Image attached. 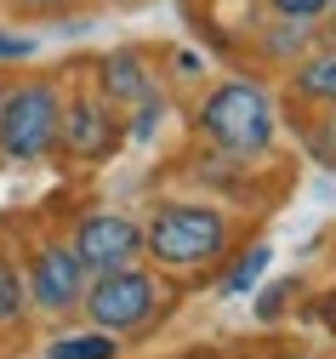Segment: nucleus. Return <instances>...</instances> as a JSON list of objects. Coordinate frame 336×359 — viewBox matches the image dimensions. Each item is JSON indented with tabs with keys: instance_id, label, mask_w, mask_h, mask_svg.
<instances>
[{
	"instance_id": "obj_1",
	"label": "nucleus",
	"mask_w": 336,
	"mask_h": 359,
	"mask_svg": "<svg viewBox=\"0 0 336 359\" xmlns=\"http://www.w3.org/2000/svg\"><path fill=\"white\" fill-rule=\"evenodd\" d=\"M194 131L228 165H262L279 149V97L257 74H222L194 103Z\"/></svg>"
},
{
	"instance_id": "obj_2",
	"label": "nucleus",
	"mask_w": 336,
	"mask_h": 359,
	"mask_svg": "<svg viewBox=\"0 0 336 359\" xmlns=\"http://www.w3.org/2000/svg\"><path fill=\"white\" fill-rule=\"evenodd\" d=\"M234 251V217L211 200H160L142 217V262L160 274H206Z\"/></svg>"
},
{
	"instance_id": "obj_3",
	"label": "nucleus",
	"mask_w": 336,
	"mask_h": 359,
	"mask_svg": "<svg viewBox=\"0 0 336 359\" xmlns=\"http://www.w3.org/2000/svg\"><path fill=\"white\" fill-rule=\"evenodd\" d=\"M63 120V80L58 74H12L0 80V160L6 165H46L58 154Z\"/></svg>"
},
{
	"instance_id": "obj_4",
	"label": "nucleus",
	"mask_w": 336,
	"mask_h": 359,
	"mask_svg": "<svg viewBox=\"0 0 336 359\" xmlns=\"http://www.w3.org/2000/svg\"><path fill=\"white\" fill-rule=\"evenodd\" d=\"M166 313V274L149 262H131V268H109V274H91L86 297H80V320L91 331H109V337H142L154 320Z\"/></svg>"
},
{
	"instance_id": "obj_5",
	"label": "nucleus",
	"mask_w": 336,
	"mask_h": 359,
	"mask_svg": "<svg viewBox=\"0 0 336 359\" xmlns=\"http://www.w3.org/2000/svg\"><path fill=\"white\" fill-rule=\"evenodd\" d=\"M18 262H23V285H29V308L46 313V320H74L80 313V297H86V262L74 257L69 234L58 229H40L18 245Z\"/></svg>"
},
{
	"instance_id": "obj_6",
	"label": "nucleus",
	"mask_w": 336,
	"mask_h": 359,
	"mask_svg": "<svg viewBox=\"0 0 336 359\" xmlns=\"http://www.w3.org/2000/svg\"><path fill=\"white\" fill-rule=\"evenodd\" d=\"M126 149V114L98 97V86H74L63 92V120H58V154L80 171H98Z\"/></svg>"
},
{
	"instance_id": "obj_7",
	"label": "nucleus",
	"mask_w": 336,
	"mask_h": 359,
	"mask_svg": "<svg viewBox=\"0 0 336 359\" xmlns=\"http://www.w3.org/2000/svg\"><path fill=\"white\" fill-rule=\"evenodd\" d=\"M69 245L86 262V274H109V268H131L142 262V222L114 211V205H91L69 222Z\"/></svg>"
},
{
	"instance_id": "obj_8",
	"label": "nucleus",
	"mask_w": 336,
	"mask_h": 359,
	"mask_svg": "<svg viewBox=\"0 0 336 359\" xmlns=\"http://www.w3.org/2000/svg\"><path fill=\"white\" fill-rule=\"evenodd\" d=\"M86 80L98 86V97L114 103L120 114H131L137 103H149L154 92H166L154 57L137 52V46H114V52H103V57H91V63H86Z\"/></svg>"
},
{
	"instance_id": "obj_9",
	"label": "nucleus",
	"mask_w": 336,
	"mask_h": 359,
	"mask_svg": "<svg viewBox=\"0 0 336 359\" xmlns=\"http://www.w3.org/2000/svg\"><path fill=\"white\" fill-rule=\"evenodd\" d=\"M291 97L308 109H336V46H314L291 69Z\"/></svg>"
},
{
	"instance_id": "obj_10",
	"label": "nucleus",
	"mask_w": 336,
	"mask_h": 359,
	"mask_svg": "<svg viewBox=\"0 0 336 359\" xmlns=\"http://www.w3.org/2000/svg\"><path fill=\"white\" fill-rule=\"evenodd\" d=\"M268 262H274V245L268 240H251V245H234L228 262H222V274H217V291L222 297H251L268 274Z\"/></svg>"
},
{
	"instance_id": "obj_11",
	"label": "nucleus",
	"mask_w": 336,
	"mask_h": 359,
	"mask_svg": "<svg viewBox=\"0 0 336 359\" xmlns=\"http://www.w3.org/2000/svg\"><path fill=\"white\" fill-rule=\"evenodd\" d=\"M29 285H23V262H18V251L0 240V337H18L23 325H29Z\"/></svg>"
},
{
	"instance_id": "obj_12",
	"label": "nucleus",
	"mask_w": 336,
	"mask_h": 359,
	"mask_svg": "<svg viewBox=\"0 0 336 359\" xmlns=\"http://www.w3.org/2000/svg\"><path fill=\"white\" fill-rule=\"evenodd\" d=\"M319 46V29H308V23H285V18H268V29L257 34V52L268 57V63H297L302 52H314Z\"/></svg>"
},
{
	"instance_id": "obj_13",
	"label": "nucleus",
	"mask_w": 336,
	"mask_h": 359,
	"mask_svg": "<svg viewBox=\"0 0 336 359\" xmlns=\"http://www.w3.org/2000/svg\"><path fill=\"white\" fill-rule=\"evenodd\" d=\"M46 359H120V337H109V331H63V337H52L46 342Z\"/></svg>"
},
{
	"instance_id": "obj_14",
	"label": "nucleus",
	"mask_w": 336,
	"mask_h": 359,
	"mask_svg": "<svg viewBox=\"0 0 336 359\" xmlns=\"http://www.w3.org/2000/svg\"><path fill=\"white\" fill-rule=\"evenodd\" d=\"M166 120H171V97L166 92H154L149 103H137L126 114V149H149L160 131H166Z\"/></svg>"
},
{
	"instance_id": "obj_15",
	"label": "nucleus",
	"mask_w": 336,
	"mask_h": 359,
	"mask_svg": "<svg viewBox=\"0 0 336 359\" xmlns=\"http://www.w3.org/2000/svg\"><path fill=\"white\" fill-rule=\"evenodd\" d=\"M262 12L268 18H285V23L319 29V23H330V0H262Z\"/></svg>"
},
{
	"instance_id": "obj_16",
	"label": "nucleus",
	"mask_w": 336,
	"mask_h": 359,
	"mask_svg": "<svg viewBox=\"0 0 336 359\" xmlns=\"http://www.w3.org/2000/svg\"><path fill=\"white\" fill-rule=\"evenodd\" d=\"M34 52H40V40H34V34L0 23V69H29V57H34Z\"/></svg>"
},
{
	"instance_id": "obj_17",
	"label": "nucleus",
	"mask_w": 336,
	"mask_h": 359,
	"mask_svg": "<svg viewBox=\"0 0 336 359\" xmlns=\"http://www.w3.org/2000/svg\"><path fill=\"white\" fill-rule=\"evenodd\" d=\"M257 291H262V285H257ZM291 297H302V280H274V285L257 297V320H262V325H274L279 313H285V302H291Z\"/></svg>"
},
{
	"instance_id": "obj_18",
	"label": "nucleus",
	"mask_w": 336,
	"mask_h": 359,
	"mask_svg": "<svg viewBox=\"0 0 336 359\" xmlns=\"http://www.w3.org/2000/svg\"><path fill=\"white\" fill-rule=\"evenodd\" d=\"M0 6L29 12V18H63V12H74V6H86V0H0Z\"/></svg>"
},
{
	"instance_id": "obj_19",
	"label": "nucleus",
	"mask_w": 336,
	"mask_h": 359,
	"mask_svg": "<svg viewBox=\"0 0 336 359\" xmlns=\"http://www.w3.org/2000/svg\"><path fill=\"white\" fill-rule=\"evenodd\" d=\"M171 69H177V74H188V80H194V74H206L200 52H171Z\"/></svg>"
},
{
	"instance_id": "obj_20",
	"label": "nucleus",
	"mask_w": 336,
	"mask_h": 359,
	"mask_svg": "<svg viewBox=\"0 0 336 359\" xmlns=\"http://www.w3.org/2000/svg\"><path fill=\"white\" fill-rule=\"evenodd\" d=\"M330 23H336V0H330Z\"/></svg>"
},
{
	"instance_id": "obj_21",
	"label": "nucleus",
	"mask_w": 336,
	"mask_h": 359,
	"mask_svg": "<svg viewBox=\"0 0 336 359\" xmlns=\"http://www.w3.org/2000/svg\"><path fill=\"white\" fill-rule=\"evenodd\" d=\"M188 359H211V353H188Z\"/></svg>"
},
{
	"instance_id": "obj_22",
	"label": "nucleus",
	"mask_w": 336,
	"mask_h": 359,
	"mask_svg": "<svg viewBox=\"0 0 336 359\" xmlns=\"http://www.w3.org/2000/svg\"><path fill=\"white\" fill-rule=\"evenodd\" d=\"M0 165H6V160H0Z\"/></svg>"
}]
</instances>
